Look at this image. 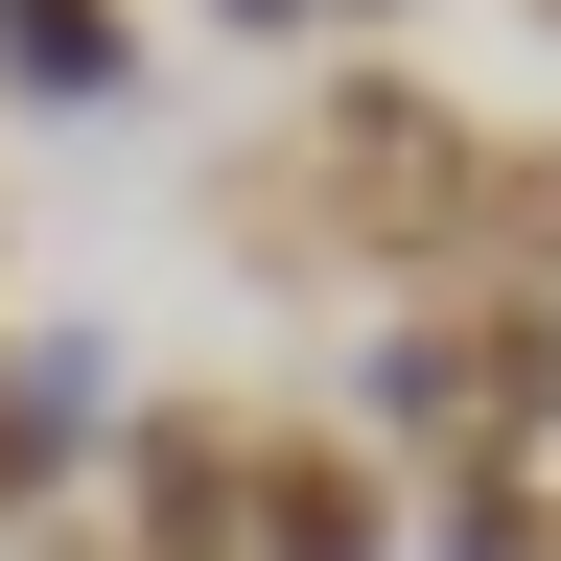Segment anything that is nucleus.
<instances>
[{
	"mask_svg": "<svg viewBox=\"0 0 561 561\" xmlns=\"http://www.w3.org/2000/svg\"><path fill=\"white\" fill-rule=\"evenodd\" d=\"M351 24H375V0H351Z\"/></svg>",
	"mask_w": 561,
	"mask_h": 561,
	"instance_id": "nucleus-4",
	"label": "nucleus"
},
{
	"mask_svg": "<svg viewBox=\"0 0 561 561\" xmlns=\"http://www.w3.org/2000/svg\"><path fill=\"white\" fill-rule=\"evenodd\" d=\"M538 24H561V0H538Z\"/></svg>",
	"mask_w": 561,
	"mask_h": 561,
	"instance_id": "nucleus-5",
	"label": "nucleus"
},
{
	"mask_svg": "<svg viewBox=\"0 0 561 561\" xmlns=\"http://www.w3.org/2000/svg\"><path fill=\"white\" fill-rule=\"evenodd\" d=\"M257 561H375V468H328V445H257Z\"/></svg>",
	"mask_w": 561,
	"mask_h": 561,
	"instance_id": "nucleus-2",
	"label": "nucleus"
},
{
	"mask_svg": "<svg viewBox=\"0 0 561 561\" xmlns=\"http://www.w3.org/2000/svg\"><path fill=\"white\" fill-rule=\"evenodd\" d=\"M210 24H257V47H280V24H351V0H210Z\"/></svg>",
	"mask_w": 561,
	"mask_h": 561,
	"instance_id": "nucleus-3",
	"label": "nucleus"
},
{
	"mask_svg": "<svg viewBox=\"0 0 561 561\" xmlns=\"http://www.w3.org/2000/svg\"><path fill=\"white\" fill-rule=\"evenodd\" d=\"M0 94H24V117H117L140 94V24H117V0H0Z\"/></svg>",
	"mask_w": 561,
	"mask_h": 561,
	"instance_id": "nucleus-1",
	"label": "nucleus"
}]
</instances>
